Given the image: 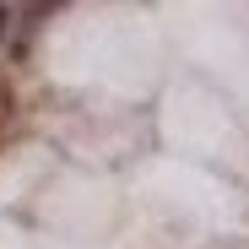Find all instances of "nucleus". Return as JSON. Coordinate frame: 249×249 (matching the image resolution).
Masks as SVG:
<instances>
[{
  "instance_id": "obj_1",
  "label": "nucleus",
  "mask_w": 249,
  "mask_h": 249,
  "mask_svg": "<svg viewBox=\"0 0 249 249\" xmlns=\"http://www.w3.org/2000/svg\"><path fill=\"white\" fill-rule=\"evenodd\" d=\"M6 27H11V6H0V38H6Z\"/></svg>"
}]
</instances>
